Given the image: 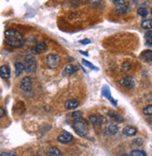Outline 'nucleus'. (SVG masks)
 <instances>
[{
    "label": "nucleus",
    "instance_id": "31",
    "mask_svg": "<svg viewBox=\"0 0 152 156\" xmlns=\"http://www.w3.org/2000/svg\"><path fill=\"white\" fill-rule=\"evenodd\" d=\"M80 115H81V112H73L72 113V116L73 117H77V116L80 117Z\"/></svg>",
    "mask_w": 152,
    "mask_h": 156
},
{
    "label": "nucleus",
    "instance_id": "7",
    "mask_svg": "<svg viewBox=\"0 0 152 156\" xmlns=\"http://www.w3.org/2000/svg\"><path fill=\"white\" fill-rule=\"evenodd\" d=\"M89 120L95 126H101L102 124L106 123V118L99 114H91L89 116Z\"/></svg>",
    "mask_w": 152,
    "mask_h": 156
},
{
    "label": "nucleus",
    "instance_id": "28",
    "mask_svg": "<svg viewBox=\"0 0 152 156\" xmlns=\"http://www.w3.org/2000/svg\"><path fill=\"white\" fill-rule=\"evenodd\" d=\"M6 114V111L3 107H0V117H3Z\"/></svg>",
    "mask_w": 152,
    "mask_h": 156
},
{
    "label": "nucleus",
    "instance_id": "30",
    "mask_svg": "<svg viewBox=\"0 0 152 156\" xmlns=\"http://www.w3.org/2000/svg\"><path fill=\"white\" fill-rule=\"evenodd\" d=\"M122 68H123L124 70H128V69L130 68V63H129V62H123Z\"/></svg>",
    "mask_w": 152,
    "mask_h": 156
},
{
    "label": "nucleus",
    "instance_id": "19",
    "mask_svg": "<svg viewBox=\"0 0 152 156\" xmlns=\"http://www.w3.org/2000/svg\"><path fill=\"white\" fill-rule=\"evenodd\" d=\"M141 58L145 62H152V50H146L143 52Z\"/></svg>",
    "mask_w": 152,
    "mask_h": 156
},
{
    "label": "nucleus",
    "instance_id": "22",
    "mask_svg": "<svg viewBox=\"0 0 152 156\" xmlns=\"http://www.w3.org/2000/svg\"><path fill=\"white\" fill-rule=\"evenodd\" d=\"M129 155L130 156H146V152L143 151H140V150H134V151H132Z\"/></svg>",
    "mask_w": 152,
    "mask_h": 156
},
{
    "label": "nucleus",
    "instance_id": "23",
    "mask_svg": "<svg viewBox=\"0 0 152 156\" xmlns=\"http://www.w3.org/2000/svg\"><path fill=\"white\" fill-rule=\"evenodd\" d=\"M145 39L147 45H152V31H148L146 33Z\"/></svg>",
    "mask_w": 152,
    "mask_h": 156
},
{
    "label": "nucleus",
    "instance_id": "17",
    "mask_svg": "<svg viewBox=\"0 0 152 156\" xmlns=\"http://www.w3.org/2000/svg\"><path fill=\"white\" fill-rule=\"evenodd\" d=\"M47 156H63L61 151L56 147H50L47 151Z\"/></svg>",
    "mask_w": 152,
    "mask_h": 156
},
{
    "label": "nucleus",
    "instance_id": "10",
    "mask_svg": "<svg viewBox=\"0 0 152 156\" xmlns=\"http://www.w3.org/2000/svg\"><path fill=\"white\" fill-rule=\"evenodd\" d=\"M102 94H103V96L104 97H106L107 100H109V101L111 102V103H113V105H115V106H117V101L113 99V98L111 97V94H110V90H109V88L106 87V86H105L104 87H103V89H102Z\"/></svg>",
    "mask_w": 152,
    "mask_h": 156
},
{
    "label": "nucleus",
    "instance_id": "18",
    "mask_svg": "<svg viewBox=\"0 0 152 156\" xmlns=\"http://www.w3.org/2000/svg\"><path fill=\"white\" fill-rule=\"evenodd\" d=\"M24 70H25V67H24V63L19 62H15V74L17 76L20 75Z\"/></svg>",
    "mask_w": 152,
    "mask_h": 156
},
{
    "label": "nucleus",
    "instance_id": "4",
    "mask_svg": "<svg viewBox=\"0 0 152 156\" xmlns=\"http://www.w3.org/2000/svg\"><path fill=\"white\" fill-rule=\"evenodd\" d=\"M61 62V58L58 55L56 54H50L48 55V57L46 58V63L47 66L50 69H54L57 68L60 64Z\"/></svg>",
    "mask_w": 152,
    "mask_h": 156
},
{
    "label": "nucleus",
    "instance_id": "9",
    "mask_svg": "<svg viewBox=\"0 0 152 156\" xmlns=\"http://www.w3.org/2000/svg\"><path fill=\"white\" fill-rule=\"evenodd\" d=\"M108 116L110 117V118H111L113 121H115V122H117V123H119V122H123V121H124V118L122 117V115H120V113H118V112H115V111L110 110V111L108 112Z\"/></svg>",
    "mask_w": 152,
    "mask_h": 156
},
{
    "label": "nucleus",
    "instance_id": "33",
    "mask_svg": "<svg viewBox=\"0 0 152 156\" xmlns=\"http://www.w3.org/2000/svg\"><path fill=\"white\" fill-rule=\"evenodd\" d=\"M121 156H130L129 154H123V155H121Z\"/></svg>",
    "mask_w": 152,
    "mask_h": 156
},
{
    "label": "nucleus",
    "instance_id": "25",
    "mask_svg": "<svg viewBox=\"0 0 152 156\" xmlns=\"http://www.w3.org/2000/svg\"><path fill=\"white\" fill-rule=\"evenodd\" d=\"M143 112L145 115H147V116H152V104L146 106V108H144L143 110Z\"/></svg>",
    "mask_w": 152,
    "mask_h": 156
},
{
    "label": "nucleus",
    "instance_id": "32",
    "mask_svg": "<svg viewBox=\"0 0 152 156\" xmlns=\"http://www.w3.org/2000/svg\"><path fill=\"white\" fill-rule=\"evenodd\" d=\"M113 3H116L118 5H121V4H124V1H122V0H114Z\"/></svg>",
    "mask_w": 152,
    "mask_h": 156
},
{
    "label": "nucleus",
    "instance_id": "35",
    "mask_svg": "<svg viewBox=\"0 0 152 156\" xmlns=\"http://www.w3.org/2000/svg\"><path fill=\"white\" fill-rule=\"evenodd\" d=\"M151 14H152V9H151Z\"/></svg>",
    "mask_w": 152,
    "mask_h": 156
},
{
    "label": "nucleus",
    "instance_id": "8",
    "mask_svg": "<svg viewBox=\"0 0 152 156\" xmlns=\"http://www.w3.org/2000/svg\"><path fill=\"white\" fill-rule=\"evenodd\" d=\"M57 140H58V141L61 142V143H69V142H71L73 140V136L67 131H63L58 136Z\"/></svg>",
    "mask_w": 152,
    "mask_h": 156
},
{
    "label": "nucleus",
    "instance_id": "24",
    "mask_svg": "<svg viewBox=\"0 0 152 156\" xmlns=\"http://www.w3.org/2000/svg\"><path fill=\"white\" fill-rule=\"evenodd\" d=\"M137 13H138V15L139 16H141V17H146L147 16V14H148V11H147V9H146V8H139L138 9H137Z\"/></svg>",
    "mask_w": 152,
    "mask_h": 156
},
{
    "label": "nucleus",
    "instance_id": "13",
    "mask_svg": "<svg viewBox=\"0 0 152 156\" xmlns=\"http://www.w3.org/2000/svg\"><path fill=\"white\" fill-rule=\"evenodd\" d=\"M79 105H80V101L77 99H71V100L66 101V102H65V107L68 110H74Z\"/></svg>",
    "mask_w": 152,
    "mask_h": 156
},
{
    "label": "nucleus",
    "instance_id": "14",
    "mask_svg": "<svg viewBox=\"0 0 152 156\" xmlns=\"http://www.w3.org/2000/svg\"><path fill=\"white\" fill-rule=\"evenodd\" d=\"M47 49V45L44 43V42H39L37 43L32 49V52L33 53H40V52H43Z\"/></svg>",
    "mask_w": 152,
    "mask_h": 156
},
{
    "label": "nucleus",
    "instance_id": "2",
    "mask_svg": "<svg viewBox=\"0 0 152 156\" xmlns=\"http://www.w3.org/2000/svg\"><path fill=\"white\" fill-rule=\"evenodd\" d=\"M73 128L79 136H85L88 134V125L87 122L81 118V117H78L76 118L73 122Z\"/></svg>",
    "mask_w": 152,
    "mask_h": 156
},
{
    "label": "nucleus",
    "instance_id": "26",
    "mask_svg": "<svg viewBox=\"0 0 152 156\" xmlns=\"http://www.w3.org/2000/svg\"><path fill=\"white\" fill-rule=\"evenodd\" d=\"M82 62H83V64H84L86 67H88V68H90V69H91V70H98L97 67H95L93 64H91L90 62H88V61H86V60H82Z\"/></svg>",
    "mask_w": 152,
    "mask_h": 156
},
{
    "label": "nucleus",
    "instance_id": "12",
    "mask_svg": "<svg viewBox=\"0 0 152 156\" xmlns=\"http://www.w3.org/2000/svg\"><path fill=\"white\" fill-rule=\"evenodd\" d=\"M10 76V69L8 65H3L0 67V77L8 79Z\"/></svg>",
    "mask_w": 152,
    "mask_h": 156
},
{
    "label": "nucleus",
    "instance_id": "3",
    "mask_svg": "<svg viewBox=\"0 0 152 156\" xmlns=\"http://www.w3.org/2000/svg\"><path fill=\"white\" fill-rule=\"evenodd\" d=\"M24 67L26 72L32 73L36 69V60L32 55H26L24 58Z\"/></svg>",
    "mask_w": 152,
    "mask_h": 156
},
{
    "label": "nucleus",
    "instance_id": "1",
    "mask_svg": "<svg viewBox=\"0 0 152 156\" xmlns=\"http://www.w3.org/2000/svg\"><path fill=\"white\" fill-rule=\"evenodd\" d=\"M5 41L6 43L13 48H21L24 43V37L15 29H8L5 32Z\"/></svg>",
    "mask_w": 152,
    "mask_h": 156
},
{
    "label": "nucleus",
    "instance_id": "15",
    "mask_svg": "<svg viewBox=\"0 0 152 156\" xmlns=\"http://www.w3.org/2000/svg\"><path fill=\"white\" fill-rule=\"evenodd\" d=\"M118 131H119V127L115 124L107 125V126L106 127V133L107 135H115L118 133Z\"/></svg>",
    "mask_w": 152,
    "mask_h": 156
},
{
    "label": "nucleus",
    "instance_id": "5",
    "mask_svg": "<svg viewBox=\"0 0 152 156\" xmlns=\"http://www.w3.org/2000/svg\"><path fill=\"white\" fill-rule=\"evenodd\" d=\"M20 87L25 91V92H30L32 90V80L31 78L28 77V76H25L24 77L21 83H20Z\"/></svg>",
    "mask_w": 152,
    "mask_h": 156
},
{
    "label": "nucleus",
    "instance_id": "16",
    "mask_svg": "<svg viewBox=\"0 0 152 156\" xmlns=\"http://www.w3.org/2000/svg\"><path fill=\"white\" fill-rule=\"evenodd\" d=\"M136 132H137L136 128L132 127V126H125V127L123 128V130H122V133H123L125 136H135V135L136 134Z\"/></svg>",
    "mask_w": 152,
    "mask_h": 156
},
{
    "label": "nucleus",
    "instance_id": "11",
    "mask_svg": "<svg viewBox=\"0 0 152 156\" xmlns=\"http://www.w3.org/2000/svg\"><path fill=\"white\" fill-rule=\"evenodd\" d=\"M77 71H78V67H77V66H75V65H73V64H68V65H66L65 68L64 69L62 74H63L64 76L71 75L72 73H76Z\"/></svg>",
    "mask_w": 152,
    "mask_h": 156
},
{
    "label": "nucleus",
    "instance_id": "6",
    "mask_svg": "<svg viewBox=\"0 0 152 156\" xmlns=\"http://www.w3.org/2000/svg\"><path fill=\"white\" fill-rule=\"evenodd\" d=\"M120 83L121 86L127 87V88H132L135 85V79L132 76H125L120 80Z\"/></svg>",
    "mask_w": 152,
    "mask_h": 156
},
{
    "label": "nucleus",
    "instance_id": "29",
    "mask_svg": "<svg viewBox=\"0 0 152 156\" xmlns=\"http://www.w3.org/2000/svg\"><path fill=\"white\" fill-rule=\"evenodd\" d=\"M80 44H82V45H86V44H90L91 41L90 40V39H84V40H81V41H80Z\"/></svg>",
    "mask_w": 152,
    "mask_h": 156
},
{
    "label": "nucleus",
    "instance_id": "34",
    "mask_svg": "<svg viewBox=\"0 0 152 156\" xmlns=\"http://www.w3.org/2000/svg\"><path fill=\"white\" fill-rule=\"evenodd\" d=\"M35 156H42V155H39V154H37V155H35Z\"/></svg>",
    "mask_w": 152,
    "mask_h": 156
},
{
    "label": "nucleus",
    "instance_id": "20",
    "mask_svg": "<svg viewBox=\"0 0 152 156\" xmlns=\"http://www.w3.org/2000/svg\"><path fill=\"white\" fill-rule=\"evenodd\" d=\"M141 26H142L143 29L151 31L152 30V20H146V21H144L142 23Z\"/></svg>",
    "mask_w": 152,
    "mask_h": 156
},
{
    "label": "nucleus",
    "instance_id": "27",
    "mask_svg": "<svg viewBox=\"0 0 152 156\" xmlns=\"http://www.w3.org/2000/svg\"><path fill=\"white\" fill-rule=\"evenodd\" d=\"M0 156H17V154L13 151H10V152L6 151V152H2L1 154H0Z\"/></svg>",
    "mask_w": 152,
    "mask_h": 156
},
{
    "label": "nucleus",
    "instance_id": "21",
    "mask_svg": "<svg viewBox=\"0 0 152 156\" xmlns=\"http://www.w3.org/2000/svg\"><path fill=\"white\" fill-rule=\"evenodd\" d=\"M128 10V7L125 4H121V5H118L117 8L115 9V11L117 13H125Z\"/></svg>",
    "mask_w": 152,
    "mask_h": 156
}]
</instances>
